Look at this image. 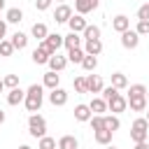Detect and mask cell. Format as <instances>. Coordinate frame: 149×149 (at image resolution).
Segmentation results:
<instances>
[{
	"mask_svg": "<svg viewBox=\"0 0 149 149\" xmlns=\"http://www.w3.org/2000/svg\"><path fill=\"white\" fill-rule=\"evenodd\" d=\"M42 102H44V86L42 84H30L26 88V98H23L26 109L28 112H40Z\"/></svg>",
	"mask_w": 149,
	"mask_h": 149,
	"instance_id": "cell-1",
	"label": "cell"
},
{
	"mask_svg": "<svg viewBox=\"0 0 149 149\" xmlns=\"http://www.w3.org/2000/svg\"><path fill=\"white\" fill-rule=\"evenodd\" d=\"M28 133L33 135V137H42V135H47V119L42 116V114H37V112H33L30 116H28Z\"/></svg>",
	"mask_w": 149,
	"mask_h": 149,
	"instance_id": "cell-2",
	"label": "cell"
},
{
	"mask_svg": "<svg viewBox=\"0 0 149 149\" xmlns=\"http://www.w3.org/2000/svg\"><path fill=\"white\" fill-rule=\"evenodd\" d=\"M149 137V121L144 116H137L130 126V140L133 142H144Z\"/></svg>",
	"mask_w": 149,
	"mask_h": 149,
	"instance_id": "cell-3",
	"label": "cell"
},
{
	"mask_svg": "<svg viewBox=\"0 0 149 149\" xmlns=\"http://www.w3.org/2000/svg\"><path fill=\"white\" fill-rule=\"evenodd\" d=\"M107 109H109L112 114H121V112L128 109V100H126L121 93H114V95L107 100Z\"/></svg>",
	"mask_w": 149,
	"mask_h": 149,
	"instance_id": "cell-4",
	"label": "cell"
},
{
	"mask_svg": "<svg viewBox=\"0 0 149 149\" xmlns=\"http://www.w3.org/2000/svg\"><path fill=\"white\" fill-rule=\"evenodd\" d=\"M42 42H44V47H47L49 54H56V51L63 47V35H61V33H49Z\"/></svg>",
	"mask_w": 149,
	"mask_h": 149,
	"instance_id": "cell-5",
	"label": "cell"
},
{
	"mask_svg": "<svg viewBox=\"0 0 149 149\" xmlns=\"http://www.w3.org/2000/svg\"><path fill=\"white\" fill-rule=\"evenodd\" d=\"M137 44H140V35L135 33V30H123L121 33V47L123 49H137Z\"/></svg>",
	"mask_w": 149,
	"mask_h": 149,
	"instance_id": "cell-6",
	"label": "cell"
},
{
	"mask_svg": "<svg viewBox=\"0 0 149 149\" xmlns=\"http://www.w3.org/2000/svg\"><path fill=\"white\" fill-rule=\"evenodd\" d=\"M105 88V81L100 74H86V91L88 93H102Z\"/></svg>",
	"mask_w": 149,
	"mask_h": 149,
	"instance_id": "cell-7",
	"label": "cell"
},
{
	"mask_svg": "<svg viewBox=\"0 0 149 149\" xmlns=\"http://www.w3.org/2000/svg\"><path fill=\"white\" fill-rule=\"evenodd\" d=\"M49 102H51L54 107H63V105L68 102V91L61 88V86L51 88V93H49Z\"/></svg>",
	"mask_w": 149,
	"mask_h": 149,
	"instance_id": "cell-8",
	"label": "cell"
},
{
	"mask_svg": "<svg viewBox=\"0 0 149 149\" xmlns=\"http://www.w3.org/2000/svg\"><path fill=\"white\" fill-rule=\"evenodd\" d=\"M126 100H128V107H130V112H147V107H149V102H147V95H128Z\"/></svg>",
	"mask_w": 149,
	"mask_h": 149,
	"instance_id": "cell-9",
	"label": "cell"
},
{
	"mask_svg": "<svg viewBox=\"0 0 149 149\" xmlns=\"http://www.w3.org/2000/svg\"><path fill=\"white\" fill-rule=\"evenodd\" d=\"M47 65H49V70L61 72V70H65V65H68V56H61V54L56 51V54H51V56H49Z\"/></svg>",
	"mask_w": 149,
	"mask_h": 149,
	"instance_id": "cell-10",
	"label": "cell"
},
{
	"mask_svg": "<svg viewBox=\"0 0 149 149\" xmlns=\"http://www.w3.org/2000/svg\"><path fill=\"white\" fill-rule=\"evenodd\" d=\"M72 14H74L72 7L65 5V2H61V5L56 7V12H54V19H56V23H68V19H70Z\"/></svg>",
	"mask_w": 149,
	"mask_h": 149,
	"instance_id": "cell-11",
	"label": "cell"
},
{
	"mask_svg": "<svg viewBox=\"0 0 149 149\" xmlns=\"http://www.w3.org/2000/svg\"><path fill=\"white\" fill-rule=\"evenodd\" d=\"M49 51H47V47H44V42H40L37 47H35V51H33V63L35 65H47V61H49Z\"/></svg>",
	"mask_w": 149,
	"mask_h": 149,
	"instance_id": "cell-12",
	"label": "cell"
},
{
	"mask_svg": "<svg viewBox=\"0 0 149 149\" xmlns=\"http://www.w3.org/2000/svg\"><path fill=\"white\" fill-rule=\"evenodd\" d=\"M68 26H70L72 33H84V28H86L88 23H86V19H84L81 14H72V16L68 19Z\"/></svg>",
	"mask_w": 149,
	"mask_h": 149,
	"instance_id": "cell-13",
	"label": "cell"
},
{
	"mask_svg": "<svg viewBox=\"0 0 149 149\" xmlns=\"http://www.w3.org/2000/svg\"><path fill=\"white\" fill-rule=\"evenodd\" d=\"M81 42H84V37H79V33H68V35H63V47L70 51V49H77V47H81Z\"/></svg>",
	"mask_w": 149,
	"mask_h": 149,
	"instance_id": "cell-14",
	"label": "cell"
},
{
	"mask_svg": "<svg viewBox=\"0 0 149 149\" xmlns=\"http://www.w3.org/2000/svg\"><path fill=\"white\" fill-rule=\"evenodd\" d=\"M23 98H26V91H23L21 86H16V88H9V93H7V105L16 107V105H21V102H23Z\"/></svg>",
	"mask_w": 149,
	"mask_h": 149,
	"instance_id": "cell-15",
	"label": "cell"
},
{
	"mask_svg": "<svg viewBox=\"0 0 149 149\" xmlns=\"http://www.w3.org/2000/svg\"><path fill=\"white\" fill-rule=\"evenodd\" d=\"M98 7V0H74V12L77 14H88V12H93Z\"/></svg>",
	"mask_w": 149,
	"mask_h": 149,
	"instance_id": "cell-16",
	"label": "cell"
},
{
	"mask_svg": "<svg viewBox=\"0 0 149 149\" xmlns=\"http://www.w3.org/2000/svg\"><path fill=\"white\" fill-rule=\"evenodd\" d=\"M112 28H114V30L121 35L123 30H128V28H130V19H128L126 14H116V16L112 19Z\"/></svg>",
	"mask_w": 149,
	"mask_h": 149,
	"instance_id": "cell-17",
	"label": "cell"
},
{
	"mask_svg": "<svg viewBox=\"0 0 149 149\" xmlns=\"http://www.w3.org/2000/svg\"><path fill=\"white\" fill-rule=\"evenodd\" d=\"M42 86L44 88H56V86H61V74L58 72H54V70H49V72H44V79H42Z\"/></svg>",
	"mask_w": 149,
	"mask_h": 149,
	"instance_id": "cell-18",
	"label": "cell"
},
{
	"mask_svg": "<svg viewBox=\"0 0 149 149\" xmlns=\"http://www.w3.org/2000/svg\"><path fill=\"white\" fill-rule=\"evenodd\" d=\"M100 51H102V42L100 40H84V54L100 56Z\"/></svg>",
	"mask_w": 149,
	"mask_h": 149,
	"instance_id": "cell-19",
	"label": "cell"
},
{
	"mask_svg": "<svg viewBox=\"0 0 149 149\" xmlns=\"http://www.w3.org/2000/svg\"><path fill=\"white\" fill-rule=\"evenodd\" d=\"M88 109H91V114H105L107 112V100L100 95V98H93L91 102H88Z\"/></svg>",
	"mask_w": 149,
	"mask_h": 149,
	"instance_id": "cell-20",
	"label": "cell"
},
{
	"mask_svg": "<svg viewBox=\"0 0 149 149\" xmlns=\"http://www.w3.org/2000/svg\"><path fill=\"white\" fill-rule=\"evenodd\" d=\"M74 119H77L79 123H86V121L91 119V109H88V105H84V102L74 105Z\"/></svg>",
	"mask_w": 149,
	"mask_h": 149,
	"instance_id": "cell-21",
	"label": "cell"
},
{
	"mask_svg": "<svg viewBox=\"0 0 149 149\" xmlns=\"http://www.w3.org/2000/svg\"><path fill=\"white\" fill-rule=\"evenodd\" d=\"M102 123H105V128L107 130H112V133H116L119 128H121V119H119V114H102Z\"/></svg>",
	"mask_w": 149,
	"mask_h": 149,
	"instance_id": "cell-22",
	"label": "cell"
},
{
	"mask_svg": "<svg viewBox=\"0 0 149 149\" xmlns=\"http://www.w3.org/2000/svg\"><path fill=\"white\" fill-rule=\"evenodd\" d=\"M112 130H107V128H100V130H93V137H95V142L100 144V147H105V144H112Z\"/></svg>",
	"mask_w": 149,
	"mask_h": 149,
	"instance_id": "cell-23",
	"label": "cell"
},
{
	"mask_svg": "<svg viewBox=\"0 0 149 149\" xmlns=\"http://www.w3.org/2000/svg\"><path fill=\"white\" fill-rule=\"evenodd\" d=\"M77 147H79V142H77L74 135H63L56 142V149H77Z\"/></svg>",
	"mask_w": 149,
	"mask_h": 149,
	"instance_id": "cell-24",
	"label": "cell"
},
{
	"mask_svg": "<svg viewBox=\"0 0 149 149\" xmlns=\"http://www.w3.org/2000/svg\"><path fill=\"white\" fill-rule=\"evenodd\" d=\"M9 42H12V47H14V49H19V51H21V49H26V47H28V35H26V33H21V30H16V33L12 35V40H9Z\"/></svg>",
	"mask_w": 149,
	"mask_h": 149,
	"instance_id": "cell-25",
	"label": "cell"
},
{
	"mask_svg": "<svg viewBox=\"0 0 149 149\" xmlns=\"http://www.w3.org/2000/svg\"><path fill=\"white\" fill-rule=\"evenodd\" d=\"M5 21H7V23H21V21H23V12H21L19 7H9L7 14H5Z\"/></svg>",
	"mask_w": 149,
	"mask_h": 149,
	"instance_id": "cell-26",
	"label": "cell"
},
{
	"mask_svg": "<svg viewBox=\"0 0 149 149\" xmlns=\"http://www.w3.org/2000/svg\"><path fill=\"white\" fill-rule=\"evenodd\" d=\"M30 35L35 37V40H44L47 35H49V28H47V23H33V28H30Z\"/></svg>",
	"mask_w": 149,
	"mask_h": 149,
	"instance_id": "cell-27",
	"label": "cell"
},
{
	"mask_svg": "<svg viewBox=\"0 0 149 149\" xmlns=\"http://www.w3.org/2000/svg\"><path fill=\"white\" fill-rule=\"evenodd\" d=\"M112 86L114 88H128V77L123 74V72H112Z\"/></svg>",
	"mask_w": 149,
	"mask_h": 149,
	"instance_id": "cell-28",
	"label": "cell"
},
{
	"mask_svg": "<svg viewBox=\"0 0 149 149\" xmlns=\"http://www.w3.org/2000/svg\"><path fill=\"white\" fill-rule=\"evenodd\" d=\"M86 72H93L95 68H98V56H91V54H86L84 58H81V63H79Z\"/></svg>",
	"mask_w": 149,
	"mask_h": 149,
	"instance_id": "cell-29",
	"label": "cell"
},
{
	"mask_svg": "<svg viewBox=\"0 0 149 149\" xmlns=\"http://www.w3.org/2000/svg\"><path fill=\"white\" fill-rule=\"evenodd\" d=\"M81 35H84V40H100V28L88 23V26L84 28V33H81Z\"/></svg>",
	"mask_w": 149,
	"mask_h": 149,
	"instance_id": "cell-30",
	"label": "cell"
},
{
	"mask_svg": "<svg viewBox=\"0 0 149 149\" xmlns=\"http://www.w3.org/2000/svg\"><path fill=\"white\" fill-rule=\"evenodd\" d=\"M86 54H84V49L81 47H77V49H70L68 51V63H81V58H84Z\"/></svg>",
	"mask_w": 149,
	"mask_h": 149,
	"instance_id": "cell-31",
	"label": "cell"
},
{
	"mask_svg": "<svg viewBox=\"0 0 149 149\" xmlns=\"http://www.w3.org/2000/svg\"><path fill=\"white\" fill-rule=\"evenodd\" d=\"M14 51H16V49L12 47V42H9V40H0V56L9 58V56H12Z\"/></svg>",
	"mask_w": 149,
	"mask_h": 149,
	"instance_id": "cell-32",
	"label": "cell"
},
{
	"mask_svg": "<svg viewBox=\"0 0 149 149\" xmlns=\"http://www.w3.org/2000/svg\"><path fill=\"white\" fill-rule=\"evenodd\" d=\"M37 149H56V140L49 137V135H42L40 142H37Z\"/></svg>",
	"mask_w": 149,
	"mask_h": 149,
	"instance_id": "cell-33",
	"label": "cell"
},
{
	"mask_svg": "<svg viewBox=\"0 0 149 149\" xmlns=\"http://www.w3.org/2000/svg\"><path fill=\"white\" fill-rule=\"evenodd\" d=\"M2 84H5V88H16L19 86V74H5Z\"/></svg>",
	"mask_w": 149,
	"mask_h": 149,
	"instance_id": "cell-34",
	"label": "cell"
},
{
	"mask_svg": "<svg viewBox=\"0 0 149 149\" xmlns=\"http://www.w3.org/2000/svg\"><path fill=\"white\" fill-rule=\"evenodd\" d=\"M72 86H74L77 93H88V91H86V77H74Z\"/></svg>",
	"mask_w": 149,
	"mask_h": 149,
	"instance_id": "cell-35",
	"label": "cell"
},
{
	"mask_svg": "<svg viewBox=\"0 0 149 149\" xmlns=\"http://www.w3.org/2000/svg\"><path fill=\"white\" fill-rule=\"evenodd\" d=\"M128 95H147V86L144 84H133V86H128Z\"/></svg>",
	"mask_w": 149,
	"mask_h": 149,
	"instance_id": "cell-36",
	"label": "cell"
},
{
	"mask_svg": "<svg viewBox=\"0 0 149 149\" xmlns=\"http://www.w3.org/2000/svg\"><path fill=\"white\" fill-rule=\"evenodd\" d=\"M88 123H91V128H93V130H100V128H105V123H102V114H91Z\"/></svg>",
	"mask_w": 149,
	"mask_h": 149,
	"instance_id": "cell-37",
	"label": "cell"
},
{
	"mask_svg": "<svg viewBox=\"0 0 149 149\" xmlns=\"http://www.w3.org/2000/svg\"><path fill=\"white\" fill-rule=\"evenodd\" d=\"M137 21H149V2L137 7Z\"/></svg>",
	"mask_w": 149,
	"mask_h": 149,
	"instance_id": "cell-38",
	"label": "cell"
},
{
	"mask_svg": "<svg viewBox=\"0 0 149 149\" xmlns=\"http://www.w3.org/2000/svg\"><path fill=\"white\" fill-rule=\"evenodd\" d=\"M135 33L142 37V35H149V21H137V26H135Z\"/></svg>",
	"mask_w": 149,
	"mask_h": 149,
	"instance_id": "cell-39",
	"label": "cell"
},
{
	"mask_svg": "<svg viewBox=\"0 0 149 149\" xmlns=\"http://www.w3.org/2000/svg\"><path fill=\"white\" fill-rule=\"evenodd\" d=\"M51 2H54V0H35V9H37V12H47V9L51 7Z\"/></svg>",
	"mask_w": 149,
	"mask_h": 149,
	"instance_id": "cell-40",
	"label": "cell"
},
{
	"mask_svg": "<svg viewBox=\"0 0 149 149\" xmlns=\"http://www.w3.org/2000/svg\"><path fill=\"white\" fill-rule=\"evenodd\" d=\"M5 35H7V21L0 19V40H5Z\"/></svg>",
	"mask_w": 149,
	"mask_h": 149,
	"instance_id": "cell-41",
	"label": "cell"
},
{
	"mask_svg": "<svg viewBox=\"0 0 149 149\" xmlns=\"http://www.w3.org/2000/svg\"><path fill=\"white\" fill-rule=\"evenodd\" d=\"M135 149H149V142L144 140V142H135Z\"/></svg>",
	"mask_w": 149,
	"mask_h": 149,
	"instance_id": "cell-42",
	"label": "cell"
},
{
	"mask_svg": "<svg viewBox=\"0 0 149 149\" xmlns=\"http://www.w3.org/2000/svg\"><path fill=\"white\" fill-rule=\"evenodd\" d=\"M2 123H5V112L0 109V126H2Z\"/></svg>",
	"mask_w": 149,
	"mask_h": 149,
	"instance_id": "cell-43",
	"label": "cell"
},
{
	"mask_svg": "<svg viewBox=\"0 0 149 149\" xmlns=\"http://www.w3.org/2000/svg\"><path fill=\"white\" fill-rule=\"evenodd\" d=\"M5 7H7V2H5V0H0V9H5Z\"/></svg>",
	"mask_w": 149,
	"mask_h": 149,
	"instance_id": "cell-44",
	"label": "cell"
},
{
	"mask_svg": "<svg viewBox=\"0 0 149 149\" xmlns=\"http://www.w3.org/2000/svg\"><path fill=\"white\" fill-rule=\"evenodd\" d=\"M19 149H33V147H28V144H21V147H19Z\"/></svg>",
	"mask_w": 149,
	"mask_h": 149,
	"instance_id": "cell-45",
	"label": "cell"
},
{
	"mask_svg": "<svg viewBox=\"0 0 149 149\" xmlns=\"http://www.w3.org/2000/svg\"><path fill=\"white\" fill-rule=\"evenodd\" d=\"M2 91H5V84H2V79H0V93H2Z\"/></svg>",
	"mask_w": 149,
	"mask_h": 149,
	"instance_id": "cell-46",
	"label": "cell"
},
{
	"mask_svg": "<svg viewBox=\"0 0 149 149\" xmlns=\"http://www.w3.org/2000/svg\"><path fill=\"white\" fill-rule=\"evenodd\" d=\"M105 149H116V147L114 144H105Z\"/></svg>",
	"mask_w": 149,
	"mask_h": 149,
	"instance_id": "cell-47",
	"label": "cell"
},
{
	"mask_svg": "<svg viewBox=\"0 0 149 149\" xmlns=\"http://www.w3.org/2000/svg\"><path fill=\"white\" fill-rule=\"evenodd\" d=\"M147 102H149V88H147Z\"/></svg>",
	"mask_w": 149,
	"mask_h": 149,
	"instance_id": "cell-48",
	"label": "cell"
},
{
	"mask_svg": "<svg viewBox=\"0 0 149 149\" xmlns=\"http://www.w3.org/2000/svg\"><path fill=\"white\" fill-rule=\"evenodd\" d=\"M56 2H58V5H61V2H65V0H56Z\"/></svg>",
	"mask_w": 149,
	"mask_h": 149,
	"instance_id": "cell-49",
	"label": "cell"
},
{
	"mask_svg": "<svg viewBox=\"0 0 149 149\" xmlns=\"http://www.w3.org/2000/svg\"><path fill=\"white\" fill-rule=\"evenodd\" d=\"M144 119H147V121H149V112H147V116H144Z\"/></svg>",
	"mask_w": 149,
	"mask_h": 149,
	"instance_id": "cell-50",
	"label": "cell"
}]
</instances>
